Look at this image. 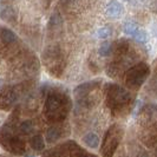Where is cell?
I'll list each match as a JSON object with an SVG mask.
<instances>
[{"mask_svg": "<svg viewBox=\"0 0 157 157\" xmlns=\"http://www.w3.org/2000/svg\"><path fill=\"white\" fill-rule=\"evenodd\" d=\"M147 73H148V67L145 64H141V65H137L135 69L129 72V76H128V84L132 87L140 86L142 83L144 82V79L147 77Z\"/></svg>", "mask_w": 157, "mask_h": 157, "instance_id": "obj_1", "label": "cell"}, {"mask_svg": "<svg viewBox=\"0 0 157 157\" xmlns=\"http://www.w3.org/2000/svg\"><path fill=\"white\" fill-rule=\"evenodd\" d=\"M60 108H62V99L56 94H51L46 101L47 116L55 115V118H59L57 112H60Z\"/></svg>", "mask_w": 157, "mask_h": 157, "instance_id": "obj_2", "label": "cell"}, {"mask_svg": "<svg viewBox=\"0 0 157 157\" xmlns=\"http://www.w3.org/2000/svg\"><path fill=\"white\" fill-rule=\"evenodd\" d=\"M109 97H110L112 101H115L116 104H119V103H124L129 99V94L126 92L124 89L118 86H112L110 94H109Z\"/></svg>", "mask_w": 157, "mask_h": 157, "instance_id": "obj_3", "label": "cell"}, {"mask_svg": "<svg viewBox=\"0 0 157 157\" xmlns=\"http://www.w3.org/2000/svg\"><path fill=\"white\" fill-rule=\"evenodd\" d=\"M123 12V7L121 4L118 2H110V5L108 6V13L111 17H118L122 14Z\"/></svg>", "mask_w": 157, "mask_h": 157, "instance_id": "obj_4", "label": "cell"}, {"mask_svg": "<svg viewBox=\"0 0 157 157\" xmlns=\"http://www.w3.org/2000/svg\"><path fill=\"white\" fill-rule=\"evenodd\" d=\"M84 142H85V144L89 145V147H91V148H96V147H98L99 140H98V137H97L94 134H89L84 137Z\"/></svg>", "mask_w": 157, "mask_h": 157, "instance_id": "obj_5", "label": "cell"}, {"mask_svg": "<svg viewBox=\"0 0 157 157\" xmlns=\"http://www.w3.org/2000/svg\"><path fill=\"white\" fill-rule=\"evenodd\" d=\"M1 38L2 40L6 43V44H10V43H13L16 40V34L12 31H10L7 29H4L1 31Z\"/></svg>", "mask_w": 157, "mask_h": 157, "instance_id": "obj_6", "label": "cell"}, {"mask_svg": "<svg viewBox=\"0 0 157 157\" xmlns=\"http://www.w3.org/2000/svg\"><path fill=\"white\" fill-rule=\"evenodd\" d=\"M31 145L34 150L40 151L44 149V140L41 138V136H34L31 140Z\"/></svg>", "mask_w": 157, "mask_h": 157, "instance_id": "obj_7", "label": "cell"}, {"mask_svg": "<svg viewBox=\"0 0 157 157\" xmlns=\"http://www.w3.org/2000/svg\"><path fill=\"white\" fill-rule=\"evenodd\" d=\"M58 137H59V131H58L57 128H52V129H50L47 131L46 134L47 142H55L56 140H58Z\"/></svg>", "mask_w": 157, "mask_h": 157, "instance_id": "obj_8", "label": "cell"}, {"mask_svg": "<svg viewBox=\"0 0 157 157\" xmlns=\"http://www.w3.org/2000/svg\"><path fill=\"white\" fill-rule=\"evenodd\" d=\"M137 30H138V27L134 23H126L125 26H124V32H125L126 34H129V36H132V37H134L135 33L137 32Z\"/></svg>", "mask_w": 157, "mask_h": 157, "instance_id": "obj_9", "label": "cell"}, {"mask_svg": "<svg viewBox=\"0 0 157 157\" xmlns=\"http://www.w3.org/2000/svg\"><path fill=\"white\" fill-rule=\"evenodd\" d=\"M110 34H111V31L108 29V27L98 29V31H97V37L101 38V39H106V38H109Z\"/></svg>", "mask_w": 157, "mask_h": 157, "instance_id": "obj_10", "label": "cell"}, {"mask_svg": "<svg viewBox=\"0 0 157 157\" xmlns=\"http://www.w3.org/2000/svg\"><path fill=\"white\" fill-rule=\"evenodd\" d=\"M20 130L24 134H30L32 130H33V124L30 121H26V122H23L21 125H20Z\"/></svg>", "mask_w": 157, "mask_h": 157, "instance_id": "obj_11", "label": "cell"}, {"mask_svg": "<svg viewBox=\"0 0 157 157\" xmlns=\"http://www.w3.org/2000/svg\"><path fill=\"white\" fill-rule=\"evenodd\" d=\"M111 50V45L109 44V43H104L103 45H101V47H99V55L101 56H108L109 55V52H110Z\"/></svg>", "mask_w": 157, "mask_h": 157, "instance_id": "obj_12", "label": "cell"}, {"mask_svg": "<svg viewBox=\"0 0 157 157\" xmlns=\"http://www.w3.org/2000/svg\"><path fill=\"white\" fill-rule=\"evenodd\" d=\"M134 37L136 38V40L142 41V43H144L147 40V34H145V32L142 31V30H137V32L134 34Z\"/></svg>", "mask_w": 157, "mask_h": 157, "instance_id": "obj_13", "label": "cell"}, {"mask_svg": "<svg viewBox=\"0 0 157 157\" xmlns=\"http://www.w3.org/2000/svg\"><path fill=\"white\" fill-rule=\"evenodd\" d=\"M62 23V20H60V17L58 16V14H55V16H52L51 18V24H53V25H57V24H60Z\"/></svg>", "mask_w": 157, "mask_h": 157, "instance_id": "obj_14", "label": "cell"}]
</instances>
